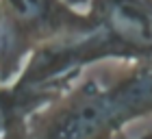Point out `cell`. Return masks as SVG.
<instances>
[{
    "mask_svg": "<svg viewBox=\"0 0 152 139\" xmlns=\"http://www.w3.org/2000/svg\"><path fill=\"white\" fill-rule=\"evenodd\" d=\"M96 26L57 39L31 54L11 83L2 85V137L24 139L26 120L102 61L152 57V0H91Z\"/></svg>",
    "mask_w": 152,
    "mask_h": 139,
    "instance_id": "1",
    "label": "cell"
},
{
    "mask_svg": "<svg viewBox=\"0 0 152 139\" xmlns=\"http://www.w3.org/2000/svg\"><path fill=\"white\" fill-rule=\"evenodd\" d=\"M91 11L67 0H0V76L2 85L22 72L31 54L57 39L76 37L96 26Z\"/></svg>",
    "mask_w": 152,
    "mask_h": 139,
    "instance_id": "2",
    "label": "cell"
},
{
    "mask_svg": "<svg viewBox=\"0 0 152 139\" xmlns=\"http://www.w3.org/2000/svg\"><path fill=\"white\" fill-rule=\"evenodd\" d=\"M120 135L122 126L104 78L87 74L35 111L24 128V139H104Z\"/></svg>",
    "mask_w": 152,
    "mask_h": 139,
    "instance_id": "3",
    "label": "cell"
},
{
    "mask_svg": "<svg viewBox=\"0 0 152 139\" xmlns=\"http://www.w3.org/2000/svg\"><path fill=\"white\" fill-rule=\"evenodd\" d=\"M109 98L120 126L152 115V57L122 61L120 67L104 74Z\"/></svg>",
    "mask_w": 152,
    "mask_h": 139,
    "instance_id": "4",
    "label": "cell"
},
{
    "mask_svg": "<svg viewBox=\"0 0 152 139\" xmlns=\"http://www.w3.org/2000/svg\"><path fill=\"white\" fill-rule=\"evenodd\" d=\"M67 2H70V4H74V7H78V9H80V7H87L89 2H91V0H67Z\"/></svg>",
    "mask_w": 152,
    "mask_h": 139,
    "instance_id": "5",
    "label": "cell"
},
{
    "mask_svg": "<svg viewBox=\"0 0 152 139\" xmlns=\"http://www.w3.org/2000/svg\"><path fill=\"white\" fill-rule=\"evenodd\" d=\"M143 137H152V130H150V133H146V135H143Z\"/></svg>",
    "mask_w": 152,
    "mask_h": 139,
    "instance_id": "6",
    "label": "cell"
}]
</instances>
